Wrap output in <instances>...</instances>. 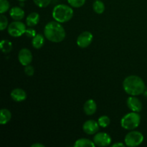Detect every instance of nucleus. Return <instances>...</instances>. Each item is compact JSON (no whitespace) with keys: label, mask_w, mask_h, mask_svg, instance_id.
Returning <instances> with one entry per match:
<instances>
[{"label":"nucleus","mask_w":147,"mask_h":147,"mask_svg":"<svg viewBox=\"0 0 147 147\" xmlns=\"http://www.w3.org/2000/svg\"><path fill=\"white\" fill-rule=\"evenodd\" d=\"M11 119V113L7 109H2L0 111V123L1 125L7 124Z\"/></svg>","instance_id":"obj_16"},{"label":"nucleus","mask_w":147,"mask_h":147,"mask_svg":"<svg viewBox=\"0 0 147 147\" xmlns=\"http://www.w3.org/2000/svg\"><path fill=\"white\" fill-rule=\"evenodd\" d=\"M98 122V124L100 127L106 128L107 126H109L111 121L109 116H106V115H103V116H101L99 117Z\"/></svg>","instance_id":"obj_21"},{"label":"nucleus","mask_w":147,"mask_h":147,"mask_svg":"<svg viewBox=\"0 0 147 147\" xmlns=\"http://www.w3.org/2000/svg\"><path fill=\"white\" fill-rule=\"evenodd\" d=\"M40 15L37 12H32L29 14L26 19V24L28 27H32L37 25L40 22Z\"/></svg>","instance_id":"obj_15"},{"label":"nucleus","mask_w":147,"mask_h":147,"mask_svg":"<svg viewBox=\"0 0 147 147\" xmlns=\"http://www.w3.org/2000/svg\"><path fill=\"white\" fill-rule=\"evenodd\" d=\"M18 1H26V0H18Z\"/></svg>","instance_id":"obj_30"},{"label":"nucleus","mask_w":147,"mask_h":147,"mask_svg":"<svg viewBox=\"0 0 147 147\" xmlns=\"http://www.w3.org/2000/svg\"><path fill=\"white\" fill-rule=\"evenodd\" d=\"M34 4L40 8H45L50 4L52 0H33Z\"/></svg>","instance_id":"obj_25"},{"label":"nucleus","mask_w":147,"mask_h":147,"mask_svg":"<svg viewBox=\"0 0 147 147\" xmlns=\"http://www.w3.org/2000/svg\"><path fill=\"white\" fill-rule=\"evenodd\" d=\"M126 146V145L125 144L121 143V142H116V143L113 144L111 145L112 147H117V146H123V147H124V146Z\"/></svg>","instance_id":"obj_28"},{"label":"nucleus","mask_w":147,"mask_h":147,"mask_svg":"<svg viewBox=\"0 0 147 147\" xmlns=\"http://www.w3.org/2000/svg\"><path fill=\"white\" fill-rule=\"evenodd\" d=\"M98 122L94 120H88L83 123V130L86 134L88 135H93L98 133L99 130Z\"/></svg>","instance_id":"obj_10"},{"label":"nucleus","mask_w":147,"mask_h":147,"mask_svg":"<svg viewBox=\"0 0 147 147\" xmlns=\"http://www.w3.org/2000/svg\"><path fill=\"white\" fill-rule=\"evenodd\" d=\"M74 11L71 7L66 4H58L53 8V19L60 23H65L69 22L73 17Z\"/></svg>","instance_id":"obj_3"},{"label":"nucleus","mask_w":147,"mask_h":147,"mask_svg":"<svg viewBox=\"0 0 147 147\" xmlns=\"http://www.w3.org/2000/svg\"><path fill=\"white\" fill-rule=\"evenodd\" d=\"M24 73L27 76H32L34 73V69L33 66L30 65L25 66V67H24Z\"/></svg>","instance_id":"obj_27"},{"label":"nucleus","mask_w":147,"mask_h":147,"mask_svg":"<svg viewBox=\"0 0 147 147\" xmlns=\"http://www.w3.org/2000/svg\"><path fill=\"white\" fill-rule=\"evenodd\" d=\"M144 135L138 131H131L124 138L125 144L129 147L138 146L144 142Z\"/></svg>","instance_id":"obj_5"},{"label":"nucleus","mask_w":147,"mask_h":147,"mask_svg":"<svg viewBox=\"0 0 147 147\" xmlns=\"http://www.w3.org/2000/svg\"><path fill=\"white\" fill-rule=\"evenodd\" d=\"M26 36L27 37H30V38H33L34 37H35L37 33H36V30L32 28V27H30V28L27 29L25 31V33H24Z\"/></svg>","instance_id":"obj_26"},{"label":"nucleus","mask_w":147,"mask_h":147,"mask_svg":"<svg viewBox=\"0 0 147 147\" xmlns=\"http://www.w3.org/2000/svg\"><path fill=\"white\" fill-rule=\"evenodd\" d=\"M93 35L89 31H85L83 32L81 34L78 35L77 38V42L78 46L80 48H86L88 47L91 42H93Z\"/></svg>","instance_id":"obj_8"},{"label":"nucleus","mask_w":147,"mask_h":147,"mask_svg":"<svg viewBox=\"0 0 147 147\" xmlns=\"http://www.w3.org/2000/svg\"><path fill=\"white\" fill-rule=\"evenodd\" d=\"M83 111L87 116H92L97 111V104L93 99H89L83 106Z\"/></svg>","instance_id":"obj_13"},{"label":"nucleus","mask_w":147,"mask_h":147,"mask_svg":"<svg viewBox=\"0 0 147 147\" xmlns=\"http://www.w3.org/2000/svg\"><path fill=\"white\" fill-rule=\"evenodd\" d=\"M126 104L131 111L137 112V113L142 111V108H143L142 102L134 96H131L128 98L126 100Z\"/></svg>","instance_id":"obj_11"},{"label":"nucleus","mask_w":147,"mask_h":147,"mask_svg":"<svg viewBox=\"0 0 147 147\" xmlns=\"http://www.w3.org/2000/svg\"><path fill=\"white\" fill-rule=\"evenodd\" d=\"M145 83L138 76H129L123 80V88L129 96H139L145 90Z\"/></svg>","instance_id":"obj_2"},{"label":"nucleus","mask_w":147,"mask_h":147,"mask_svg":"<svg viewBox=\"0 0 147 147\" xmlns=\"http://www.w3.org/2000/svg\"><path fill=\"white\" fill-rule=\"evenodd\" d=\"M75 147H95L96 144H94L93 141L92 142L91 140L86 138H82L79 139L75 142L74 144Z\"/></svg>","instance_id":"obj_18"},{"label":"nucleus","mask_w":147,"mask_h":147,"mask_svg":"<svg viewBox=\"0 0 147 147\" xmlns=\"http://www.w3.org/2000/svg\"><path fill=\"white\" fill-rule=\"evenodd\" d=\"M44 35L52 42H61L66 36L65 30L60 22L57 21L49 22L44 27Z\"/></svg>","instance_id":"obj_1"},{"label":"nucleus","mask_w":147,"mask_h":147,"mask_svg":"<svg viewBox=\"0 0 147 147\" xmlns=\"http://www.w3.org/2000/svg\"><path fill=\"white\" fill-rule=\"evenodd\" d=\"M45 37L42 34H37L32 40V45L35 49H40L45 44Z\"/></svg>","instance_id":"obj_17"},{"label":"nucleus","mask_w":147,"mask_h":147,"mask_svg":"<svg viewBox=\"0 0 147 147\" xmlns=\"http://www.w3.org/2000/svg\"><path fill=\"white\" fill-rule=\"evenodd\" d=\"M32 54L31 51L27 48H22L18 53V60L20 64L23 66L30 65L32 61Z\"/></svg>","instance_id":"obj_9"},{"label":"nucleus","mask_w":147,"mask_h":147,"mask_svg":"<svg viewBox=\"0 0 147 147\" xmlns=\"http://www.w3.org/2000/svg\"><path fill=\"white\" fill-rule=\"evenodd\" d=\"M8 26V19L4 14H1L0 15V30L3 31L6 28H7Z\"/></svg>","instance_id":"obj_24"},{"label":"nucleus","mask_w":147,"mask_h":147,"mask_svg":"<svg viewBox=\"0 0 147 147\" xmlns=\"http://www.w3.org/2000/svg\"><path fill=\"white\" fill-rule=\"evenodd\" d=\"M0 48L4 54H8L12 50V43L8 40H2L0 43Z\"/></svg>","instance_id":"obj_19"},{"label":"nucleus","mask_w":147,"mask_h":147,"mask_svg":"<svg viewBox=\"0 0 147 147\" xmlns=\"http://www.w3.org/2000/svg\"><path fill=\"white\" fill-rule=\"evenodd\" d=\"M31 147H45V145L42 144L40 143H35L34 144H32Z\"/></svg>","instance_id":"obj_29"},{"label":"nucleus","mask_w":147,"mask_h":147,"mask_svg":"<svg viewBox=\"0 0 147 147\" xmlns=\"http://www.w3.org/2000/svg\"><path fill=\"white\" fill-rule=\"evenodd\" d=\"M67 1L71 7H75V8H79L84 5L86 0H67Z\"/></svg>","instance_id":"obj_23"},{"label":"nucleus","mask_w":147,"mask_h":147,"mask_svg":"<svg viewBox=\"0 0 147 147\" xmlns=\"http://www.w3.org/2000/svg\"><path fill=\"white\" fill-rule=\"evenodd\" d=\"M93 142L96 146L100 147H106L111 145L112 142L110 135L106 132H98L93 137Z\"/></svg>","instance_id":"obj_7"},{"label":"nucleus","mask_w":147,"mask_h":147,"mask_svg":"<svg viewBox=\"0 0 147 147\" xmlns=\"http://www.w3.org/2000/svg\"><path fill=\"white\" fill-rule=\"evenodd\" d=\"M9 15L15 21H20L24 17V11L19 7H14L9 10Z\"/></svg>","instance_id":"obj_14"},{"label":"nucleus","mask_w":147,"mask_h":147,"mask_svg":"<svg viewBox=\"0 0 147 147\" xmlns=\"http://www.w3.org/2000/svg\"><path fill=\"white\" fill-rule=\"evenodd\" d=\"M27 28L25 24L21 21H15V20L10 23L7 27L9 34L14 37H18L24 34Z\"/></svg>","instance_id":"obj_6"},{"label":"nucleus","mask_w":147,"mask_h":147,"mask_svg":"<svg viewBox=\"0 0 147 147\" xmlns=\"http://www.w3.org/2000/svg\"><path fill=\"white\" fill-rule=\"evenodd\" d=\"M10 8V4L7 0H0V13L4 14Z\"/></svg>","instance_id":"obj_22"},{"label":"nucleus","mask_w":147,"mask_h":147,"mask_svg":"<svg viewBox=\"0 0 147 147\" xmlns=\"http://www.w3.org/2000/svg\"><path fill=\"white\" fill-rule=\"evenodd\" d=\"M10 96L13 100L18 103L24 101L27 97V93L23 89L18 88L12 90V91L10 93Z\"/></svg>","instance_id":"obj_12"},{"label":"nucleus","mask_w":147,"mask_h":147,"mask_svg":"<svg viewBox=\"0 0 147 147\" xmlns=\"http://www.w3.org/2000/svg\"><path fill=\"white\" fill-rule=\"evenodd\" d=\"M141 122V116L137 112H131L122 117L121 120V126L126 130H134L139 126Z\"/></svg>","instance_id":"obj_4"},{"label":"nucleus","mask_w":147,"mask_h":147,"mask_svg":"<svg viewBox=\"0 0 147 147\" xmlns=\"http://www.w3.org/2000/svg\"><path fill=\"white\" fill-rule=\"evenodd\" d=\"M93 11L96 14H101L104 12L105 11V4L100 0H96L93 4Z\"/></svg>","instance_id":"obj_20"}]
</instances>
